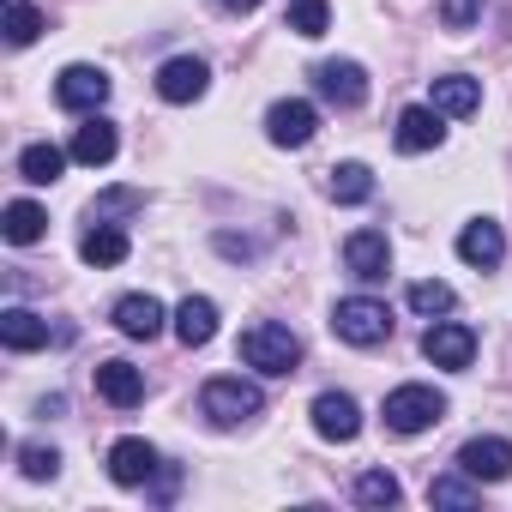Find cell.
Instances as JSON below:
<instances>
[{"mask_svg":"<svg viewBox=\"0 0 512 512\" xmlns=\"http://www.w3.org/2000/svg\"><path fill=\"white\" fill-rule=\"evenodd\" d=\"M326 193L338 205H362V199H374V169L368 163H338V169H326Z\"/></svg>","mask_w":512,"mask_h":512,"instance_id":"cb8c5ba5","label":"cell"},{"mask_svg":"<svg viewBox=\"0 0 512 512\" xmlns=\"http://www.w3.org/2000/svg\"><path fill=\"white\" fill-rule=\"evenodd\" d=\"M0 344L19 350V356H31V350L49 344V320L31 314V308H7V314H0Z\"/></svg>","mask_w":512,"mask_h":512,"instance_id":"ffe728a7","label":"cell"},{"mask_svg":"<svg viewBox=\"0 0 512 512\" xmlns=\"http://www.w3.org/2000/svg\"><path fill=\"white\" fill-rule=\"evenodd\" d=\"M422 356L434 362V368H470V356H476V332L470 326H458V320H440V326H428L422 332Z\"/></svg>","mask_w":512,"mask_h":512,"instance_id":"9c48e42d","label":"cell"},{"mask_svg":"<svg viewBox=\"0 0 512 512\" xmlns=\"http://www.w3.org/2000/svg\"><path fill=\"white\" fill-rule=\"evenodd\" d=\"M223 7H235V13H247V7H260V0H223Z\"/></svg>","mask_w":512,"mask_h":512,"instance_id":"e575fe53","label":"cell"},{"mask_svg":"<svg viewBox=\"0 0 512 512\" xmlns=\"http://www.w3.org/2000/svg\"><path fill=\"white\" fill-rule=\"evenodd\" d=\"M115 332L151 344V338L163 332V302H157V296H121V302H115Z\"/></svg>","mask_w":512,"mask_h":512,"instance_id":"2e32d148","label":"cell"},{"mask_svg":"<svg viewBox=\"0 0 512 512\" xmlns=\"http://www.w3.org/2000/svg\"><path fill=\"white\" fill-rule=\"evenodd\" d=\"M109 476H115L121 488H145V482L157 476V446L139 440V434L115 440V446H109Z\"/></svg>","mask_w":512,"mask_h":512,"instance_id":"5bb4252c","label":"cell"},{"mask_svg":"<svg viewBox=\"0 0 512 512\" xmlns=\"http://www.w3.org/2000/svg\"><path fill=\"white\" fill-rule=\"evenodd\" d=\"M55 103L61 109H73V115H97L103 103H109V73L103 67H67L61 79H55Z\"/></svg>","mask_w":512,"mask_h":512,"instance_id":"5b68a950","label":"cell"},{"mask_svg":"<svg viewBox=\"0 0 512 512\" xmlns=\"http://www.w3.org/2000/svg\"><path fill=\"white\" fill-rule=\"evenodd\" d=\"M175 482H181V476H175V470H163V476H157V488H151V500H175Z\"/></svg>","mask_w":512,"mask_h":512,"instance_id":"836d02e7","label":"cell"},{"mask_svg":"<svg viewBox=\"0 0 512 512\" xmlns=\"http://www.w3.org/2000/svg\"><path fill=\"white\" fill-rule=\"evenodd\" d=\"M344 266H350V278L380 284L386 266H392V241H386V229H356V235L344 241Z\"/></svg>","mask_w":512,"mask_h":512,"instance_id":"8fae6325","label":"cell"},{"mask_svg":"<svg viewBox=\"0 0 512 512\" xmlns=\"http://www.w3.org/2000/svg\"><path fill=\"white\" fill-rule=\"evenodd\" d=\"M37 37H43V13L31 7V0H13V7H7V43L25 49V43H37Z\"/></svg>","mask_w":512,"mask_h":512,"instance_id":"4dcf8cb0","label":"cell"},{"mask_svg":"<svg viewBox=\"0 0 512 512\" xmlns=\"http://www.w3.org/2000/svg\"><path fill=\"white\" fill-rule=\"evenodd\" d=\"M314 91L332 103V109H362L368 103V73L356 61H320L314 67Z\"/></svg>","mask_w":512,"mask_h":512,"instance_id":"52a82bcc","label":"cell"},{"mask_svg":"<svg viewBox=\"0 0 512 512\" xmlns=\"http://www.w3.org/2000/svg\"><path fill=\"white\" fill-rule=\"evenodd\" d=\"M482 19V0H440V25L446 31H470Z\"/></svg>","mask_w":512,"mask_h":512,"instance_id":"d6a6232c","label":"cell"},{"mask_svg":"<svg viewBox=\"0 0 512 512\" xmlns=\"http://www.w3.org/2000/svg\"><path fill=\"white\" fill-rule=\"evenodd\" d=\"M205 85H211V67L199 55H175V61L157 67V97L163 103H199Z\"/></svg>","mask_w":512,"mask_h":512,"instance_id":"ba28073f","label":"cell"},{"mask_svg":"<svg viewBox=\"0 0 512 512\" xmlns=\"http://www.w3.org/2000/svg\"><path fill=\"white\" fill-rule=\"evenodd\" d=\"M199 410H205V422H217V428H241V422H253V416L266 410V392L253 386V380H241V374H217V380H205Z\"/></svg>","mask_w":512,"mask_h":512,"instance_id":"6da1fadb","label":"cell"},{"mask_svg":"<svg viewBox=\"0 0 512 512\" xmlns=\"http://www.w3.org/2000/svg\"><path fill=\"white\" fill-rule=\"evenodd\" d=\"M314 133H320V115H314V103H302V97H284V103H272V109H266V139H272V145H284V151H302Z\"/></svg>","mask_w":512,"mask_h":512,"instance_id":"8992f818","label":"cell"},{"mask_svg":"<svg viewBox=\"0 0 512 512\" xmlns=\"http://www.w3.org/2000/svg\"><path fill=\"white\" fill-rule=\"evenodd\" d=\"M380 416H386L392 434H422V428H434L446 416V392H434V386H398V392H386Z\"/></svg>","mask_w":512,"mask_h":512,"instance_id":"277c9868","label":"cell"},{"mask_svg":"<svg viewBox=\"0 0 512 512\" xmlns=\"http://www.w3.org/2000/svg\"><path fill=\"white\" fill-rule=\"evenodd\" d=\"M61 169H67V151H61V145H49V139H37V145H25V151H19V175H25L31 187L61 181Z\"/></svg>","mask_w":512,"mask_h":512,"instance_id":"603a6c76","label":"cell"},{"mask_svg":"<svg viewBox=\"0 0 512 512\" xmlns=\"http://www.w3.org/2000/svg\"><path fill=\"white\" fill-rule=\"evenodd\" d=\"M133 211H145L139 187H109V193L91 199V223H115V217H133Z\"/></svg>","mask_w":512,"mask_h":512,"instance_id":"83f0119b","label":"cell"},{"mask_svg":"<svg viewBox=\"0 0 512 512\" xmlns=\"http://www.w3.org/2000/svg\"><path fill=\"white\" fill-rule=\"evenodd\" d=\"M332 332H338L344 344H356V350H374V344L392 338V308L374 302V296H350V302L332 308Z\"/></svg>","mask_w":512,"mask_h":512,"instance_id":"3957f363","label":"cell"},{"mask_svg":"<svg viewBox=\"0 0 512 512\" xmlns=\"http://www.w3.org/2000/svg\"><path fill=\"white\" fill-rule=\"evenodd\" d=\"M241 362L247 368H260V374H296V362H302V338L290 332V326H278V320H260V326H247L241 332Z\"/></svg>","mask_w":512,"mask_h":512,"instance_id":"7a4b0ae2","label":"cell"},{"mask_svg":"<svg viewBox=\"0 0 512 512\" xmlns=\"http://www.w3.org/2000/svg\"><path fill=\"white\" fill-rule=\"evenodd\" d=\"M127 253H133V241H127V229H115V223H91L85 241H79V260H85V266H121Z\"/></svg>","mask_w":512,"mask_h":512,"instance_id":"44dd1931","label":"cell"},{"mask_svg":"<svg viewBox=\"0 0 512 512\" xmlns=\"http://www.w3.org/2000/svg\"><path fill=\"white\" fill-rule=\"evenodd\" d=\"M314 434H320V440H338V446L356 440V434H362V404H356L350 392H320V398H314Z\"/></svg>","mask_w":512,"mask_h":512,"instance_id":"7c38bea8","label":"cell"},{"mask_svg":"<svg viewBox=\"0 0 512 512\" xmlns=\"http://www.w3.org/2000/svg\"><path fill=\"white\" fill-rule=\"evenodd\" d=\"M115 121H103V115H85V127L73 133V163H85V169H103L109 157H115Z\"/></svg>","mask_w":512,"mask_h":512,"instance_id":"e0dca14e","label":"cell"},{"mask_svg":"<svg viewBox=\"0 0 512 512\" xmlns=\"http://www.w3.org/2000/svg\"><path fill=\"white\" fill-rule=\"evenodd\" d=\"M428 103H434L440 115H470V109L482 103V85H476V79H464V73H446V79H434Z\"/></svg>","mask_w":512,"mask_h":512,"instance_id":"7402d4cb","label":"cell"},{"mask_svg":"<svg viewBox=\"0 0 512 512\" xmlns=\"http://www.w3.org/2000/svg\"><path fill=\"white\" fill-rule=\"evenodd\" d=\"M482 500V488H476V476H464V470H452V476H434L428 482V506H476Z\"/></svg>","mask_w":512,"mask_h":512,"instance_id":"484cf974","label":"cell"},{"mask_svg":"<svg viewBox=\"0 0 512 512\" xmlns=\"http://www.w3.org/2000/svg\"><path fill=\"white\" fill-rule=\"evenodd\" d=\"M19 470H25L31 482H49V476L61 470V452H55V446H25V452H19Z\"/></svg>","mask_w":512,"mask_h":512,"instance_id":"1f68e13d","label":"cell"},{"mask_svg":"<svg viewBox=\"0 0 512 512\" xmlns=\"http://www.w3.org/2000/svg\"><path fill=\"white\" fill-rule=\"evenodd\" d=\"M43 229H49V217H43V205H31V199H13V205H7V217H0V235H7L13 247L43 241Z\"/></svg>","mask_w":512,"mask_h":512,"instance_id":"d4e9b609","label":"cell"},{"mask_svg":"<svg viewBox=\"0 0 512 512\" xmlns=\"http://www.w3.org/2000/svg\"><path fill=\"white\" fill-rule=\"evenodd\" d=\"M284 25L296 31V37H326V25H332V0H290V13H284Z\"/></svg>","mask_w":512,"mask_h":512,"instance_id":"4316f807","label":"cell"},{"mask_svg":"<svg viewBox=\"0 0 512 512\" xmlns=\"http://www.w3.org/2000/svg\"><path fill=\"white\" fill-rule=\"evenodd\" d=\"M97 392L115 404V410H133L145 398V374L133 362H97Z\"/></svg>","mask_w":512,"mask_h":512,"instance_id":"d6986e66","label":"cell"},{"mask_svg":"<svg viewBox=\"0 0 512 512\" xmlns=\"http://www.w3.org/2000/svg\"><path fill=\"white\" fill-rule=\"evenodd\" d=\"M458 470L476 476V482H506L512 476V446L500 434H476V440L458 446Z\"/></svg>","mask_w":512,"mask_h":512,"instance_id":"30bf717a","label":"cell"},{"mask_svg":"<svg viewBox=\"0 0 512 512\" xmlns=\"http://www.w3.org/2000/svg\"><path fill=\"white\" fill-rule=\"evenodd\" d=\"M175 338H181L187 350L211 344V338H217V302H211V296H187V302L175 308Z\"/></svg>","mask_w":512,"mask_h":512,"instance_id":"ac0fdd59","label":"cell"},{"mask_svg":"<svg viewBox=\"0 0 512 512\" xmlns=\"http://www.w3.org/2000/svg\"><path fill=\"white\" fill-rule=\"evenodd\" d=\"M458 260L476 266V272H494V266L506 260V235H500L494 217H470V223H464V235H458Z\"/></svg>","mask_w":512,"mask_h":512,"instance_id":"4fadbf2b","label":"cell"},{"mask_svg":"<svg viewBox=\"0 0 512 512\" xmlns=\"http://www.w3.org/2000/svg\"><path fill=\"white\" fill-rule=\"evenodd\" d=\"M392 139H398V151H404V157H422V151H434V145L446 139V127H440V109H434V103H428V109H404Z\"/></svg>","mask_w":512,"mask_h":512,"instance_id":"9a60e30c","label":"cell"},{"mask_svg":"<svg viewBox=\"0 0 512 512\" xmlns=\"http://www.w3.org/2000/svg\"><path fill=\"white\" fill-rule=\"evenodd\" d=\"M398 494H404V488H398L392 470H362V476H356V500H362V506H398Z\"/></svg>","mask_w":512,"mask_h":512,"instance_id":"f546056e","label":"cell"},{"mask_svg":"<svg viewBox=\"0 0 512 512\" xmlns=\"http://www.w3.org/2000/svg\"><path fill=\"white\" fill-rule=\"evenodd\" d=\"M452 284H440V278H422V284H410V308L422 314V320H434V314H452Z\"/></svg>","mask_w":512,"mask_h":512,"instance_id":"f1b7e54d","label":"cell"}]
</instances>
